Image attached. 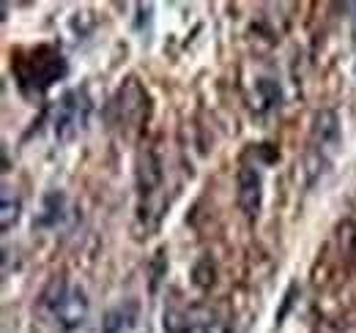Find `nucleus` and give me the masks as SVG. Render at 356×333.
<instances>
[{"label":"nucleus","mask_w":356,"mask_h":333,"mask_svg":"<svg viewBox=\"0 0 356 333\" xmlns=\"http://www.w3.org/2000/svg\"><path fill=\"white\" fill-rule=\"evenodd\" d=\"M274 104H280V87L271 80H258L255 90H252V110L268 112Z\"/></svg>","instance_id":"obj_7"},{"label":"nucleus","mask_w":356,"mask_h":333,"mask_svg":"<svg viewBox=\"0 0 356 333\" xmlns=\"http://www.w3.org/2000/svg\"><path fill=\"white\" fill-rule=\"evenodd\" d=\"M19 213H22V200L11 189H3V194H0V227L11 230L19 219Z\"/></svg>","instance_id":"obj_8"},{"label":"nucleus","mask_w":356,"mask_h":333,"mask_svg":"<svg viewBox=\"0 0 356 333\" xmlns=\"http://www.w3.org/2000/svg\"><path fill=\"white\" fill-rule=\"evenodd\" d=\"M192 333H230V323L222 317H206L192 325Z\"/></svg>","instance_id":"obj_11"},{"label":"nucleus","mask_w":356,"mask_h":333,"mask_svg":"<svg viewBox=\"0 0 356 333\" xmlns=\"http://www.w3.org/2000/svg\"><path fill=\"white\" fill-rule=\"evenodd\" d=\"M354 71H356V63H354Z\"/></svg>","instance_id":"obj_13"},{"label":"nucleus","mask_w":356,"mask_h":333,"mask_svg":"<svg viewBox=\"0 0 356 333\" xmlns=\"http://www.w3.org/2000/svg\"><path fill=\"white\" fill-rule=\"evenodd\" d=\"M44 309H47V314L55 320V325H58L60 331L72 333L86 325L90 303L83 287L58 279V282H52V287L44 292Z\"/></svg>","instance_id":"obj_1"},{"label":"nucleus","mask_w":356,"mask_h":333,"mask_svg":"<svg viewBox=\"0 0 356 333\" xmlns=\"http://www.w3.org/2000/svg\"><path fill=\"white\" fill-rule=\"evenodd\" d=\"M143 325V311L137 300H124L113 306L104 320H102V333H140Z\"/></svg>","instance_id":"obj_6"},{"label":"nucleus","mask_w":356,"mask_h":333,"mask_svg":"<svg viewBox=\"0 0 356 333\" xmlns=\"http://www.w3.org/2000/svg\"><path fill=\"white\" fill-rule=\"evenodd\" d=\"M340 145V121L337 112L332 110H321L312 118V134H310V151L305 159L307 169V183H315L318 175H323V169L332 164V156Z\"/></svg>","instance_id":"obj_2"},{"label":"nucleus","mask_w":356,"mask_h":333,"mask_svg":"<svg viewBox=\"0 0 356 333\" xmlns=\"http://www.w3.org/2000/svg\"><path fill=\"white\" fill-rule=\"evenodd\" d=\"M63 194H47L44 200V213L33 221V227L39 224V227H55L58 224V219H60V213H63Z\"/></svg>","instance_id":"obj_9"},{"label":"nucleus","mask_w":356,"mask_h":333,"mask_svg":"<svg viewBox=\"0 0 356 333\" xmlns=\"http://www.w3.org/2000/svg\"><path fill=\"white\" fill-rule=\"evenodd\" d=\"M66 74V63H63V58L55 52V49H49V46H39V49H33L31 52V58H25V69H22V85H33L36 90H47L49 85L55 83V80H60Z\"/></svg>","instance_id":"obj_4"},{"label":"nucleus","mask_w":356,"mask_h":333,"mask_svg":"<svg viewBox=\"0 0 356 333\" xmlns=\"http://www.w3.org/2000/svg\"><path fill=\"white\" fill-rule=\"evenodd\" d=\"M351 36H354V42H356V3H351Z\"/></svg>","instance_id":"obj_12"},{"label":"nucleus","mask_w":356,"mask_h":333,"mask_svg":"<svg viewBox=\"0 0 356 333\" xmlns=\"http://www.w3.org/2000/svg\"><path fill=\"white\" fill-rule=\"evenodd\" d=\"M236 186H238V208L244 210V216L255 219L261 213L264 205V178L255 166L244 164L238 169V178H236Z\"/></svg>","instance_id":"obj_5"},{"label":"nucleus","mask_w":356,"mask_h":333,"mask_svg":"<svg viewBox=\"0 0 356 333\" xmlns=\"http://www.w3.org/2000/svg\"><path fill=\"white\" fill-rule=\"evenodd\" d=\"M337 241H340L343 257H354L356 254V224L351 221V219H346V221L337 227Z\"/></svg>","instance_id":"obj_10"},{"label":"nucleus","mask_w":356,"mask_h":333,"mask_svg":"<svg viewBox=\"0 0 356 333\" xmlns=\"http://www.w3.org/2000/svg\"><path fill=\"white\" fill-rule=\"evenodd\" d=\"M88 99L83 90H69L60 101H58V110H55V137L60 142H69L74 139L86 123H88Z\"/></svg>","instance_id":"obj_3"}]
</instances>
